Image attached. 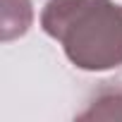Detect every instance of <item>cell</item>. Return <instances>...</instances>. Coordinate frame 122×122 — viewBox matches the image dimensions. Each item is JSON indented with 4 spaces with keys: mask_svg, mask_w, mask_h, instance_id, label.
Masks as SVG:
<instances>
[{
    "mask_svg": "<svg viewBox=\"0 0 122 122\" xmlns=\"http://www.w3.org/2000/svg\"><path fill=\"white\" fill-rule=\"evenodd\" d=\"M41 26L86 72L122 65V5L112 0H48Z\"/></svg>",
    "mask_w": 122,
    "mask_h": 122,
    "instance_id": "1",
    "label": "cell"
},
{
    "mask_svg": "<svg viewBox=\"0 0 122 122\" xmlns=\"http://www.w3.org/2000/svg\"><path fill=\"white\" fill-rule=\"evenodd\" d=\"M0 19H3V41L24 36L31 26L34 10L31 0H0Z\"/></svg>",
    "mask_w": 122,
    "mask_h": 122,
    "instance_id": "2",
    "label": "cell"
}]
</instances>
